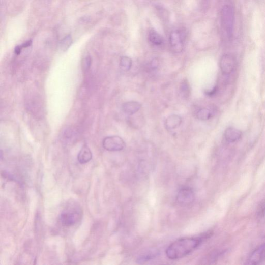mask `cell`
I'll return each instance as SVG.
<instances>
[{
  "mask_svg": "<svg viewBox=\"0 0 265 265\" xmlns=\"http://www.w3.org/2000/svg\"><path fill=\"white\" fill-rule=\"evenodd\" d=\"M265 260V244L256 248L251 254L248 259L250 264H257Z\"/></svg>",
  "mask_w": 265,
  "mask_h": 265,
  "instance_id": "cell-8",
  "label": "cell"
},
{
  "mask_svg": "<svg viewBox=\"0 0 265 265\" xmlns=\"http://www.w3.org/2000/svg\"><path fill=\"white\" fill-rule=\"evenodd\" d=\"M235 66L234 58L230 54H225L221 58L220 67L222 72L225 75L231 74Z\"/></svg>",
  "mask_w": 265,
  "mask_h": 265,
  "instance_id": "cell-6",
  "label": "cell"
},
{
  "mask_svg": "<svg viewBox=\"0 0 265 265\" xmlns=\"http://www.w3.org/2000/svg\"><path fill=\"white\" fill-rule=\"evenodd\" d=\"M73 43V39L71 35H69L65 37L60 43V47L63 51H66L70 47Z\"/></svg>",
  "mask_w": 265,
  "mask_h": 265,
  "instance_id": "cell-16",
  "label": "cell"
},
{
  "mask_svg": "<svg viewBox=\"0 0 265 265\" xmlns=\"http://www.w3.org/2000/svg\"><path fill=\"white\" fill-rule=\"evenodd\" d=\"M242 132L234 128H228L225 132L224 136L226 140L229 142L238 141L242 137Z\"/></svg>",
  "mask_w": 265,
  "mask_h": 265,
  "instance_id": "cell-11",
  "label": "cell"
},
{
  "mask_svg": "<svg viewBox=\"0 0 265 265\" xmlns=\"http://www.w3.org/2000/svg\"><path fill=\"white\" fill-rule=\"evenodd\" d=\"M212 235L211 232H205L200 237L185 238L172 243L166 249L167 257L174 260L184 257L197 249L203 242Z\"/></svg>",
  "mask_w": 265,
  "mask_h": 265,
  "instance_id": "cell-1",
  "label": "cell"
},
{
  "mask_svg": "<svg viewBox=\"0 0 265 265\" xmlns=\"http://www.w3.org/2000/svg\"><path fill=\"white\" fill-rule=\"evenodd\" d=\"M92 64V57L90 56H87L83 61V69L84 71H87L90 70Z\"/></svg>",
  "mask_w": 265,
  "mask_h": 265,
  "instance_id": "cell-17",
  "label": "cell"
},
{
  "mask_svg": "<svg viewBox=\"0 0 265 265\" xmlns=\"http://www.w3.org/2000/svg\"><path fill=\"white\" fill-rule=\"evenodd\" d=\"M181 91L185 97H188L190 93L189 84L187 81L185 80L181 85Z\"/></svg>",
  "mask_w": 265,
  "mask_h": 265,
  "instance_id": "cell-18",
  "label": "cell"
},
{
  "mask_svg": "<svg viewBox=\"0 0 265 265\" xmlns=\"http://www.w3.org/2000/svg\"><path fill=\"white\" fill-rule=\"evenodd\" d=\"M92 158L93 154L90 149L87 145H84L78 155V162L81 164H86L90 162Z\"/></svg>",
  "mask_w": 265,
  "mask_h": 265,
  "instance_id": "cell-10",
  "label": "cell"
},
{
  "mask_svg": "<svg viewBox=\"0 0 265 265\" xmlns=\"http://www.w3.org/2000/svg\"><path fill=\"white\" fill-rule=\"evenodd\" d=\"M22 49L23 48L21 47V45L16 46L14 50L15 53L16 55H19L21 53Z\"/></svg>",
  "mask_w": 265,
  "mask_h": 265,
  "instance_id": "cell-21",
  "label": "cell"
},
{
  "mask_svg": "<svg viewBox=\"0 0 265 265\" xmlns=\"http://www.w3.org/2000/svg\"><path fill=\"white\" fill-rule=\"evenodd\" d=\"M154 257H155V256L153 255H145V256H143L142 257H140L138 259V262H144V261H149L150 260L153 259Z\"/></svg>",
  "mask_w": 265,
  "mask_h": 265,
  "instance_id": "cell-19",
  "label": "cell"
},
{
  "mask_svg": "<svg viewBox=\"0 0 265 265\" xmlns=\"http://www.w3.org/2000/svg\"><path fill=\"white\" fill-rule=\"evenodd\" d=\"M132 65V61L130 57L128 56H123L121 58L120 62V67L124 71H129Z\"/></svg>",
  "mask_w": 265,
  "mask_h": 265,
  "instance_id": "cell-15",
  "label": "cell"
},
{
  "mask_svg": "<svg viewBox=\"0 0 265 265\" xmlns=\"http://www.w3.org/2000/svg\"><path fill=\"white\" fill-rule=\"evenodd\" d=\"M141 105L137 102L130 101L123 105V110L127 114L133 115L137 113L141 108Z\"/></svg>",
  "mask_w": 265,
  "mask_h": 265,
  "instance_id": "cell-12",
  "label": "cell"
},
{
  "mask_svg": "<svg viewBox=\"0 0 265 265\" xmlns=\"http://www.w3.org/2000/svg\"><path fill=\"white\" fill-rule=\"evenodd\" d=\"M185 37V33L182 31L174 30L171 32L169 36V44L172 51L176 53H180L183 51Z\"/></svg>",
  "mask_w": 265,
  "mask_h": 265,
  "instance_id": "cell-3",
  "label": "cell"
},
{
  "mask_svg": "<svg viewBox=\"0 0 265 265\" xmlns=\"http://www.w3.org/2000/svg\"><path fill=\"white\" fill-rule=\"evenodd\" d=\"M197 117L200 121H208L212 117L211 111L207 108H202L197 113Z\"/></svg>",
  "mask_w": 265,
  "mask_h": 265,
  "instance_id": "cell-14",
  "label": "cell"
},
{
  "mask_svg": "<svg viewBox=\"0 0 265 265\" xmlns=\"http://www.w3.org/2000/svg\"><path fill=\"white\" fill-rule=\"evenodd\" d=\"M149 40L152 45L156 46L162 45L164 42L163 37L154 30H151L150 32Z\"/></svg>",
  "mask_w": 265,
  "mask_h": 265,
  "instance_id": "cell-13",
  "label": "cell"
},
{
  "mask_svg": "<svg viewBox=\"0 0 265 265\" xmlns=\"http://www.w3.org/2000/svg\"><path fill=\"white\" fill-rule=\"evenodd\" d=\"M32 44H33V41L32 40H28L26 42H25V43H24L23 44H22L21 45V46L22 48H26L31 46L32 45Z\"/></svg>",
  "mask_w": 265,
  "mask_h": 265,
  "instance_id": "cell-20",
  "label": "cell"
},
{
  "mask_svg": "<svg viewBox=\"0 0 265 265\" xmlns=\"http://www.w3.org/2000/svg\"><path fill=\"white\" fill-rule=\"evenodd\" d=\"M195 199V194L193 190L189 187L182 188L176 195V200L182 204H189L192 203Z\"/></svg>",
  "mask_w": 265,
  "mask_h": 265,
  "instance_id": "cell-7",
  "label": "cell"
},
{
  "mask_svg": "<svg viewBox=\"0 0 265 265\" xmlns=\"http://www.w3.org/2000/svg\"><path fill=\"white\" fill-rule=\"evenodd\" d=\"M151 65H152V67L153 68H156L158 67V65H159V62L157 60V58H155V60H154L152 62V64H151Z\"/></svg>",
  "mask_w": 265,
  "mask_h": 265,
  "instance_id": "cell-22",
  "label": "cell"
},
{
  "mask_svg": "<svg viewBox=\"0 0 265 265\" xmlns=\"http://www.w3.org/2000/svg\"><path fill=\"white\" fill-rule=\"evenodd\" d=\"M221 25L227 36L231 38L233 35L234 24V12L232 7L224 6L221 13Z\"/></svg>",
  "mask_w": 265,
  "mask_h": 265,
  "instance_id": "cell-2",
  "label": "cell"
},
{
  "mask_svg": "<svg viewBox=\"0 0 265 265\" xmlns=\"http://www.w3.org/2000/svg\"><path fill=\"white\" fill-rule=\"evenodd\" d=\"M103 145L106 151L119 152L123 150L126 146L124 140L120 136H108L104 138Z\"/></svg>",
  "mask_w": 265,
  "mask_h": 265,
  "instance_id": "cell-4",
  "label": "cell"
},
{
  "mask_svg": "<svg viewBox=\"0 0 265 265\" xmlns=\"http://www.w3.org/2000/svg\"><path fill=\"white\" fill-rule=\"evenodd\" d=\"M81 217L79 210L71 209L64 211L60 216L63 225L70 227L77 223Z\"/></svg>",
  "mask_w": 265,
  "mask_h": 265,
  "instance_id": "cell-5",
  "label": "cell"
},
{
  "mask_svg": "<svg viewBox=\"0 0 265 265\" xmlns=\"http://www.w3.org/2000/svg\"><path fill=\"white\" fill-rule=\"evenodd\" d=\"M182 123V119L179 115L172 114L169 116L165 121V127L167 130L171 131L178 128Z\"/></svg>",
  "mask_w": 265,
  "mask_h": 265,
  "instance_id": "cell-9",
  "label": "cell"
}]
</instances>
